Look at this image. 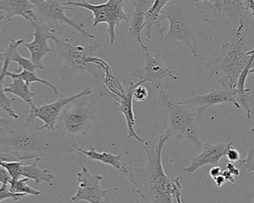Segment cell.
<instances>
[{
  "label": "cell",
  "instance_id": "6da1fadb",
  "mask_svg": "<svg viewBox=\"0 0 254 203\" xmlns=\"http://www.w3.org/2000/svg\"><path fill=\"white\" fill-rule=\"evenodd\" d=\"M14 126L12 127L10 124V119L4 121L1 118V161H29L77 153L75 141L59 131L41 130L26 122L23 125L15 124Z\"/></svg>",
  "mask_w": 254,
  "mask_h": 203
},
{
  "label": "cell",
  "instance_id": "7a4b0ae2",
  "mask_svg": "<svg viewBox=\"0 0 254 203\" xmlns=\"http://www.w3.org/2000/svg\"><path fill=\"white\" fill-rule=\"evenodd\" d=\"M171 137L166 131L152 140L145 141L143 145L146 161L143 167L122 164L119 171L130 182L136 203H174L175 193L182 189L180 178L172 180L162 162L163 148Z\"/></svg>",
  "mask_w": 254,
  "mask_h": 203
},
{
  "label": "cell",
  "instance_id": "3957f363",
  "mask_svg": "<svg viewBox=\"0 0 254 203\" xmlns=\"http://www.w3.org/2000/svg\"><path fill=\"white\" fill-rule=\"evenodd\" d=\"M169 23L167 33L160 38L166 43L185 46L192 55L201 61L209 57L213 48L212 37L206 33L207 23L195 1H168L163 10Z\"/></svg>",
  "mask_w": 254,
  "mask_h": 203
},
{
  "label": "cell",
  "instance_id": "277c9868",
  "mask_svg": "<svg viewBox=\"0 0 254 203\" xmlns=\"http://www.w3.org/2000/svg\"><path fill=\"white\" fill-rule=\"evenodd\" d=\"M221 44L220 55L206 63V67L210 70L209 77L223 72L228 78L229 89L236 90L241 74L244 71L250 73L254 69V55L248 54L245 32H237L228 41Z\"/></svg>",
  "mask_w": 254,
  "mask_h": 203
},
{
  "label": "cell",
  "instance_id": "5b68a950",
  "mask_svg": "<svg viewBox=\"0 0 254 203\" xmlns=\"http://www.w3.org/2000/svg\"><path fill=\"white\" fill-rule=\"evenodd\" d=\"M159 104L164 115L166 132L172 137L188 139L197 146H203L200 142V124L203 114L186 106L178 99L172 97L163 89L159 90Z\"/></svg>",
  "mask_w": 254,
  "mask_h": 203
},
{
  "label": "cell",
  "instance_id": "8992f818",
  "mask_svg": "<svg viewBox=\"0 0 254 203\" xmlns=\"http://www.w3.org/2000/svg\"><path fill=\"white\" fill-rule=\"evenodd\" d=\"M51 40L54 41L56 50L62 58L64 65L60 69L62 80H69L77 73L88 72L96 78L100 77L101 72L108 69V64L103 60L96 57L99 48L103 44L93 45L77 46L71 44L68 40H62L53 35Z\"/></svg>",
  "mask_w": 254,
  "mask_h": 203
},
{
  "label": "cell",
  "instance_id": "52a82bcc",
  "mask_svg": "<svg viewBox=\"0 0 254 203\" xmlns=\"http://www.w3.org/2000/svg\"><path fill=\"white\" fill-rule=\"evenodd\" d=\"M195 2L206 22L212 24L217 33L223 32L224 28L230 40L237 32H245V20L250 14L248 1L195 0Z\"/></svg>",
  "mask_w": 254,
  "mask_h": 203
},
{
  "label": "cell",
  "instance_id": "ba28073f",
  "mask_svg": "<svg viewBox=\"0 0 254 203\" xmlns=\"http://www.w3.org/2000/svg\"><path fill=\"white\" fill-rule=\"evenodd\" d=\"M66 5L69 7H78L90 11L93 14V27L100 23L108 25L105 32L109 35L110 43L114 44L117 39L116 28L120 26L122 22L129 23L130 14L125 11V1L123 0H108L105 3H90L86 0L81 1H66Z\"/></svg>",
  "mask_w": 254,
  "mask_h": 203
},
{
  "label": "cell",
  "instance_id": "9c48e42d",
  "mask_svg": "<svg viewBox=\"0 0 254 203\" xmlns=\"http://www.w3.org/2000/svg\"><path fill=\"white\" fill-rule=\"evenodd\" d=\"M97 119L96 109L90 102L76 100L70 108L62 112L56 129L64 136L75 141L78 135L87 136Z\"/></svg>",
  "mask_w": 254,
  "mask_h": 203
},
{
  "label": "cell",
  "instance_id": "30bf717a",
  "mask_svg": "<svg viewBox=\"0 0 254 203\" xmlns=\"http://www.w3.org/2000/svg\"><path fill=\"white\" fill-rule=\"evenodd\" d=\"M93 93L91 88L84 89L80 93L75 95H71L68 97L61 96L59 99L54 103H47V104L35 105L34 103L30 105L31 109L29 115L25 118L24 121L26 124H33L36 118H40L44 125L39 127L41 130H55L56 129V124L60 118L64 107L68 103L75 102L78 99L90 96Z\"/></svg>",
  "mask_w": 254,
  "mask_h": 203
},
{
  "label": "cell",
  "instance_id": "8fae6325",
  "mask_svg": "<svg viewBox=\"0 0 254 203\" xmlns=\"http://www.w3.org/2000/svg\"><path fill=\"white\" fill-rule=\"evenodd\" d=\"M36 8L40 20L50 24L51 22L66 23L77 31L84 39H95L93 34L85 29L82 21H76L69 18L65 14L66 10H74L72 7L66 5V1L63 0H32Z\"/></svg>",
  "mask_w": 254,
  "mask_h": 203
},
{
  "label": "cell",
  "instance_id": "7c38bea8",
  "mask_svg": "<svg viewBox=\"0 0 254 203\" xmlns=\"http://www.w3.org/2000/svg\"><path fill=\"white\" fill-rule=\"evenodd\" d=\"M145 56V66L136 69L130 75L133 78H139L144 83H150L159 91L163 88V81L166 78H172L174 81L178 79L172 71L168 69L162 61L160 54H153L150 52L149 49L142 50Z\"/></svg>",
  "mask_w": 254,
  "mask_h": 203
},
{
  "label": "cell",
  "instance_id": "4fadbf2b",
  "mask_svg": "<svg viewBox=\"0 0 254 203\" xmlns=\"http://www.w3.org/2000/svg\"><path fill=\"white\" fill-rule=\"evenodd\" d=\"M76 192L71 198L72 202L86 201L89 203H105L108 200V191L100 186L103 176L93 174L86 166H81V171L76 174Z\"/></svg>",
  "mask_w": 254,
  "mask_h": 203
},
{
  "label": "cell",
  "instance_id": "5bb4252c",
  "mask_svg": "<svg viewBox=\"0 0 254 203\" xmlns=\"http://www.w3.org/2000/svg\"><path fill=\"white\" fill-rule=\"evenodd\" d=\"M34 28L33 41L24 43L23 47H26L30 52L31 60L40 69H45L43 64V59L46 55L55 50H52L49 45V39L55 35L56 30L44 20L32 22Z\"/></svg>",
  "mask_w": 254,
  "mask_h": 203
},
{
  "label": "cell",
  "instance_id": "9a60e30c",
  "mask_svg": "<svg viewBox=\"0 0 254 203\" xmlns=\"http://www.w3.org/2000/svg\"><path fill=\"white\" fill-rule=\"evenodd\" d=\"M142 81L138 80L137 82H130L128 87L124 89H120V91L117 90H111L114 94L111 98L119 103L118 110L124 115L127 127V139H134L138 142L144 144L145 140L140 137L134 130L136 118L133 109V92L137 86L144 84Z\"/></svg>",
  "mask_w": 254,
  "mask_h": 203
},
{
  "label": "cell",
  "instance_id": "2e32d148",
  "mask_svg": "<svg viewBox=\"0 0 254 203\" xmlns=\"http://www.w3.org/2000/svg\"><path fill=\"white\" fill-rule=\"evenodd\" d=\"M239 92L237 90H223L218 91H212L208 94L203 96H190L185 100L181 101L182 103L189 107L195 109L200 113L203 112L208 108L218 103H232L236 109L241 108L240 104L238 102V96Z\"/></svg>",
  "mask_w": 254,
  "mask_h": 203
},
{
  "label": "cell",
  "instance_id": "e0dca14e",
  "mask_svg": "<svg viewBox=\"0 0 254 203\" xmlns=\"http://www.w3.org/2000/svg\"><path fill=\"white\" fill-rule=\"evenodd\" d=\"M233 147V142L211 145L209 142L203 145V151L197 156L191 158L190 164L184 167V170L188 174L194 173L200 167L207 164L217 166L220 160L225 157L226 152Z\"/></svg>",
  "mask_w": 254,
  "mask_h": 203
},
{
  "label": "cell",
  "instance_id": "ac0fdd59",
  "mask_svg": "<svg viewBox=\"0 0 254 203\" xmlns=\"http://www.w3.org/2000/svg\"><path fill=\"white\" fill-rule=\"evenodd\" d=\"M0 11L2 14L0 21H11L16 16H20L26 20L35 22L39 20L36 8L32 0H1Z\"/></svg>",
  "mask_w": 254,
  "mask_h": 203
},
{
  "label": "cell",
  "instance_id": "d6986e66",
  "mask_svg": "<svg viewBox=\"0 0 254 203\" xmlns=\"http://www.w3.org/2000/svg\"><path fill=\"white\" fill-rule=\"evenodd\" d=\"M134 10L130 13L128 36L136 40L142 50L148 48L142 40V32L145 28V6L149 1L147 0H130Z\"/></svg>",
  "mask_w": 254,
  "mask_h": 203
},
{
  "label": "cell",
  "instance_id": "ffe728a7",
  "mask_svg": "<svg viewBox=\"0 0 254 203\" xmlns=\"http://www.w3.org/2000/svg\"><path fill=\"white\" fill-rule=\"evenodd\" d=\"M168 0H155L151 8L145 12V36L148 41H151V31L155 28L160 35V38L164 35V28L162 23L166 20L163 10L167 4Z\"/></svg>",
  "mask_w": 254,
  "mask_h": 203
},
{
  "label": "cell",
  "instance_id": "44dd1931",
  "mask_svg": "<svg viewBox=\"0 0 254 203\" xmlns=\"http://www.w3.org/2000/svg\"><path fill=\"white\" fill-rule=\"evenodd\" d=\"M75 151H76L77 153L85 155L89 159L100 161V162L108 164V165L111 166V167L118 170L121 169V154L115 155V154L111 153V152H106V151L99 152V151H96L94 147H92L89 150H85L84 148L76 146Z\"/></svg>",
  "mask_w": 254,
  "mask_h": 203
},
{
  "label": "cell",
  "instance_id": "7402d4cb",
  "mask_svg": "<svg viewBox=\"0 0 254 203\" xmlns=\"http://www.w3.org/2000/svg\"><path fill=\"white\" fill-rule=\"evenodd\" d=\"M41 158L34 160L33 162L26 161L23 166V177L27 178L35 181L36 185H39L42 182H46L50 185H53V181L55 176L50 170H44L38 167V162Z\"/></svg>",
  "mask_w": 254,
  "mask_h": 203
},
{
  "label": "cell",
  "instance_id": "603a6c76",
  "mask_svg": "<svg viewBox=\"0 0 254 203\" xmlns=\"http://www.w3.org/2000/svg\"><path fill=\"white\" fill-rule=\"evenodd\" d=\"M30 86L31 84H28L23 80L14 79L12 83L8 84L7 87L0 90V94L11 93L21 99L28 104L31 105L33 103L32 99L35 96V93L31 90Z\"/></svg>",
  "mask_w": 254,
  "mask_h": 203
},
{
  "label": "cell",
  "instance_id": "cb8c5ba5",
  "mask_svg": "<svg viewBox=\"0 0 254 203\" xmlns=\"http://www.w3.org/2000/svg\"><path fill=\"white\" fill-rule=\"evenodd\" d=\"M24 43V40L23 39L16 41V40L12 39V38H10L9 46H8V49L4 52L0 54V59L3 63L2 71H1V75H0V90H2L5 87V78H6L5 75H6L7 72H8V67H9L11 63V55H12L14 51L17 50L19 47L23 45Z\"/></svg>",
  "mask_w": 254,
  "mask_h": 203
},
{
  "label": "cell",
  "instance_id": "d4e9b609",
  "mask_svg": "<svg viewBox=\"0 0 254 203\" xmlns=\"http://www.w3.org/2000/svg\"><path fill=\"white\" fill-rule=\"evenodd\" d=\"M6 77H9V78L14 79H22L23 81H26L28 84H31L34 82L41 83V84H44V85L50 87L52 90H53V93L56 95V96H59V91L58 90L57 87L56 86L53 85L52 83L50 81H47V80L41 79L37 75L36 72H30L28 70H22L20 72H7Z\"/></svg>",
  "mask_w": 254,
  "mask_h": 203
},
{
  "label": "cell",
  "instance_id": "484cf974",
  "mask_svg": "<svg viewBox=\"0 0 254 203\" xmlns=\"http://www.w3.org/2000/svg\"><path fill=\"white\" fill-rule=\"evenodd\" d=\"M28 180H29V179L24 177L20 179H12L8 185L9 187V189L12 192L26 194V196H35L37 197L41 196V191L32 188L26 184Z\"/></svg>",
  "mask_w": 254,
  "mask_h": 203
},
{
  "label": "cell",
  "instance_id": "4316f807",
  "mask_svg": "<svg viewBox=\"0 0 254 203\" xmlns=\"http://www.w3.org/2000/svg\"><path fill=\"white\" fill-rule=\"evenodd\" d=\"M26 161H1V166L6 169L12 179L23 178V166Z\"/></svg>",
  "mask_w": 254,
  "mask_h": 203
},
{
  "label": "cell",
  "instance_id": "83f0119b",
  "mask_svg": "<svg viewBox=\"0 0 254 203\" xmlns=\"http://www.w3.org/2000/svg\"><path fill=\"white\" fill-rule=\"evenodd\" d=\"M242 143L245 145L247 150V157L239 161V164L242 166L245 170L254 173V146L251 141L245 142Z\"/></svg>",
  "mask_w": 254,
  "mask_h": 203
},
{
  "label": "cell",
  "instance_id": "f1b7e54d",
  "mask_svg": "<svg viewBox=\"0 0 254 203\" xmlns=\"http://www.w3.org/2000/svg\"><path fill=\"white\" fill-rule=\"evenodd\" d=\"M11 61L17 63L19 67L23 68V70L36 72L37 69H40V68L37 65H35L30 58L23 57L19 52L18 50H16L13 53L11 57Z\"/></svg>",
  "mask_w": 254,
  "mask_h": 203
},
{
  "label": "cell",
  "instance_id": "f546056e",
  "mask_svg": "<svg viewBox=\"0 0 254 203\" xmlns=\"http://www.w3.org/2000/svg\"><path fill=\"white\" fill-rule=\"evenodd\" d=\"M26 194H17V193L12 192L9 189L8 185H2L0 188V203H2L4 200L12 199L14 201H20L23 197H26Z\"/></svg>",
  "mask_w": 254,
  "mask_h": 203
},
{
  "label": "cell",
  "instance_id": "4dcf8cb0",
  "mask_svg": "<svg viewBox=\"0 0 254 203\" xmlns=\"http://www.w3.org/2000/svg\"><path fill=\"white\" fill-rule=\"evenodd\" d=\"M149 97V91L143 84L137 86L133 92V100L137 102H145Z\"/></svg>",
  "mask_w": 254,
  "mask_h": 203
},
{
  "label": "cell",
  "instance_id": "1f68e13d",
  "mask_svg": "<svg viewBox=\"0 0 254 203\" xmlns=\"http://www.w3.org/2000/svg\"><path fill=\"white\" fill-rule=\"evenodd\" d=\"M226 157L230 162H239L241 160V155L237 150L234 149L233 147L230 148L226 152Z\"/></svg>",
  "mask_w": 254,
  "mask_h": 203
},
{
  "label": "cell",
  "instance_id": "d6a6232c",
  "mask_svg": "<svg viewBox=\"0 0 254 203\" xmlns=\"http://www.w3.org/2000/svg\"><path fill=\"white\" fill-rule=\"evenodd\" d=\"M12 180L11 175L9 174L6 169L3 167H0V182L2 185H8V184Z\"/></svg>",
  "mask_w": 254,
  "mask_h": 203
},
{
  "label": "cell",
  "instance_id": "836d02e7",
  "mask_svg": "<svg viewBox=\"0 0 254 203\" xmlns=\"http://www.w3.org/2000/svg\"><path fill=\"white\" fill-rule=\"evenodd\" d=\"M227 170H228L230 173H231L235 177L239 176L240 175V170L239 168L236 167L234 163L228 162L227 164Z\"/></svg>",
  "mask_w": 254,
  "mask_h": 203
},
{
  "label": "cell",
  "instance_id": "e575fe53",
  "mask_svg": "<svg viewBox=\"0 0 254 203\" xmlns=\"http://www.w3.org/2000/svg\"><path fill=\"white\" fill-rule=\"evenodd\" d=\"M221 173H222V170H221V167H218V166H214L209 170V176L213 180L216 179L218 176H219Z\"/></svg>",
  "mask_w": 254,
  "mask_h": 203
},
{
  "label": "cell",
  "instance_id": "d590c367",
  "mask_svg": "<svg viewBox=\"0 0 254 203\" xmlns=\"http://www.w3.org/2000/svg\"><path fill=\"white\" fill-rule=\"evenodd\" d=\"M222 175L224 176V177L225 178L226 181L227 182H230V183L233 184L236 182V178L235 176L232 174L231 173L228 171V170L226 169V170H223Z\"/></svg>",
  "mask_w": 254,
  "mask_h": 203
},
{
  "label": "cell",
  "instance_id": "8d00e7d4",
  "mask_svg": "<svg viewBox=\"0 0 254 203\" xmlns=\"http://www.w3.org/2000/svg\"><path fill=\"white\" fill-rule=\"evenodd\" d=\"M248 4H249V9L250 11H251L249 17H254V0H248ZM248 54H249V55H254V50L248 51Z\"/></svg>",
  "mask_w": 254,
  "mask_h": 203
},
{
  "label": "cell",
  "instance_id": "74e56055",
  "mask_svg": "<svg viewBox=\"0 0 254 203\" xmlns=\"http://www.w3.org/2000/svg\"><path fill=\"white\" fill-rule=\"evenodd\" d=\"M214 182H215V185H216L217 187L220 188V187L222 186V185H226L227 183V181H226L225 178L223 176L222 173L219 176L216 178V179H214Z\"/></svg>",
  "mask_w": 254,
  "mask_h": 203
},
{
  "label": "cell",
  "instance_id": "f35d334b",
  "mask_svg": "<svg viewBox=\"0 0 254 203\" xmlns=\"http://www.w3.org/2000/svg\"><path fill=\"white\" fill-rule=\"evenodd\" d=\"M181 195H182V193H181V189L178 190V191H177V192L175 193V200H176L177 203H183Z\"/></svg>",
  "mask_w": 254,
  "mask_h": 203
},
{
  "label": "cell",
  "instance_id": "ab89813d",
  "mask_svg": "<svg viewBox=\"0 0 254 203\" xmlns=\"http://www.w3.org/2000/svg\"><path fill=\"white\" fill-rule=\"evenodd\" d=\"M253 104H254V106H252V107H251V118H254V101H253L252 103Z\"/></svg>",
  "mask_w": 254,
  "mask_h": 203
},
{
  "label": "cell",
  "instance_id": "60d3db41",
  "mask_svg": "<svg viewBox=\"0 0 254 203\" xmlns=\"http://www.w3.org/2000/svg\"><path fill=\"white\" fill-rule=\"evenodd\" d=\"M249 74H250V75H251V74H253V75H254V69H251V71H250Z\"/></svg>",
  "mask_w": 254,
  "mask_h": 203
},
{
  "label": "cell",
  "instance_id": "b9f144b4",
  "mask_svg": "<svg viewBox=\"0 0 254 203\" xmlns=\"http://www.w3.org/2000/svg\"><path fill=\"white\" fill-rule=\"evenodd\" d=\"M105 203H111V202L110 201V200H108H108H106V202H105Z\"/></svg>",
  "mask_w": 254,
  "mask_h": 203
},
{
  "label": "cell",
  "instance_id": "7bdbcfd3",
  "mask_svg": "<svg viewBox=\"0 0 254 203\" xmlns=\"http://www.w3.org/2000/svg\"><path fill=\"white\" fill-rule=\"evenodd\" d=\"M251 132H252V133H254V127H253V128L251 129Z\"/></svg>",
  "mask_w": 254,
  "mask_h": 203
},
{
  "label": "cell",
  "instance_id": "ee69618b",
  "mask_svg": "<svg viewBox=\"0 0 254 203\" xmlns=\"http://www.w3.org/2000/svg\"><path fill=\"white\" fill-rule=\"evenodd\" d=\"M253 202H254V200H253Z\"/></svg>",
  "mask_w": 254,
  "mask_h": 203
}]
</instances>
